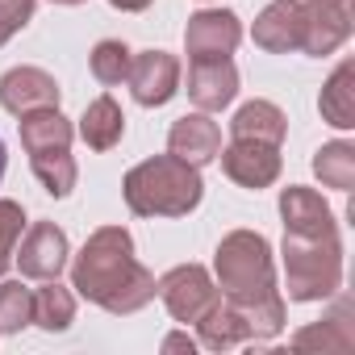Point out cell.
<instances>
[{
    "label": "cell",
    "mask_w": 355,
    "mask_h": 355,
    "mask_svg": "<svg viewBox=\"0 0 355 355\" xmlns=\"http://www.w3.org/2000/svg\"><path fill=\"white\" fill-rule=\"evenodd\" d=\"M159 297H163V305L171 309V318L175 322H201L222 297H218V288H214V280H209V272L205 268H197V263H189V268H171L163 280H159V288H155Z\"/></svg>",
    "instance_id": "cell-6"
},
{
    "label": "cell",
    "mask_w": 355,
    "mask_h": 355,
    "mask_svg": "<svg viewBox=\"0 0 355 355\" xmlns=\"http://www.w3.org/2000/svg\"><path fill=\"white\" fill-rule=\"evenodd\" d=\"M222 155V167L234 184L243 189H268L280 175V146L276 142H259V138H230Z\"/></svg>",
    "instance_id": "cell-8"
},
{
    "label": "cell",
    "mask_w": 355,
    "mask_h": 355,
    "mask_svg": "<svg viewBox=\"0 0 355 355\" xmlns=\"http://www.w3.org/2000/svg\"><path fill=\"white\" fill-rule=\"evenodd\" d=\"M17 263H21V276H30V280H59V272L67 268V234L55 222L30 226Z\"/></svg>",
    "instance_id": "cell-11"
},
{
    "label": "cell",
    "mask_w": 355,
    "mask_h": 355,
    "mask_svg": "<svg viewBox=\"0 0 355 355\" xmlns=\"http://www.w3.org/2000/svg\"><path fill=\"white\" fill-rule=\"evenodd\" d=\"M255 42H259L263 51H276V55H284V51H301V42H305L301 13L276 0V5L255 21Z\"/></svg>",
    "instance_id": "cell-15"
},
{
    "label": "cell",
    "mask_w": 355,
    "mask_h": 355,
    "mask_svg": "<svg viewBox=\"0 0 355 355\" xmlns=\"http://www.w3.org/2000/svg\"><path fill=\"white\" fill-rule=\"evenodd\" d=\"M130 51L121 46V42H101L96 51H92V76L101 80V84H121L125 76H130Z\"/></svg>",
    "instance_id": "cell-22"
},
{
    "label": "cell",
    "mask_w": 355,
    "mask_h": 355,
    "mask_svg": "<svg viewBox=\"0 0 355 355\" xmlns=\"http://www.w3.org/2000/svg\"><path fill=\"white\" fill-rule=\"evenodd\" d=\"M239 92V71L230 59H193L189 67V96L197 109L205 113H218L234 101Z\"/></svg>",
    "instance_id": "cell-13"
},
{
    "label": "cell",
    "mask_w": 355,
    "mask_h": 355,
    "mask_svg": "<svg viewBox=\"0 0 355 355\" xmlns=\"http://www.w3.org/2000/svg\"><path fill=\"white\" fill-rule=\"evenodd\" d=\"M218 150H222V130H218V121H209L205 113L180 117V121L171 125V134H167V155L184 159V163H193V167L218 159Z\"/></svg>",
    "instance_id": "cell-14"
},
{
    "label": "cell",
    "mask_w": 355,
    "mask_h": 355,
    "mask_svg": "<svg viewBox=\"0 0 355 355\" xmlns=\"http://www.w3.org/2000/svg\"><path fill=\"white\" fill-rule=\"evenodd\" d=\"M280 5L301 13V26H305L301 51L309 55L334 51L351 34V0H280Z\"/></svg>",
    "instance_id": "cell-7"
},
{
    "label": "cell",
    "mask_w": 355,
    "mask_h": 355,
    "mask_svg": "<svg viewBox=\"0 0 355 355\" xmlns=\"http://www.w3.org/2000/svg\"><path fill=\"white\" fill-rule=\"evenodd\" d=\"M121 130H125V117H121V109H117L113 96H96V101L88 105L84 121H80V134H84V142H88L92 150L117 146V142H121Z\"/></svg>",
    "instance_id": "cell-16"
},
{
    "label": "cell",
    "mask_w": 355,
    "mask_h": 355,
    "mask_svg": "<svg viewBox=\"0 0 355 355\" xmlns=\"http://www.w3.org/2000/svg\"><path fill=\"white\" fill-rule=\"evenodd\" d=\"M322 117L338 130H351L355 125V96H351V63H343L330 84L322 88Z\"/></svg>",
    "instance_id": "cell-18"
},
{
    "label": "cell",
    "mask_w": 355,
    "mask_h": 355,
    "mask_svg": "<svg viewBox=\"0 0 355 355\" xmlns=\"http://www.w3.org/2000/svg\"><path fill=\"white\" fill-rule=\"evenodd\" d=\"M125 84L134 88V101L138 105H167L180 88V63H175L167 51H142L130 59V76Z\"/></svg>",
    "instance_id": "cell-9"
},
{
    "label": "cell",
    "mask_w": 355,
    "mask_h": 355,
    "mask_svg": "<svg viewBox=\"0 0 355 355\" xmlns=\"http://www.w3.org/2000/svg\"><path fill=\"white\" fill-rule=\"evenodd\" d=\"M230 138H259V142H284V113L268 101H251L234 113L230 121Z\"/></svg>",
    "instance_id": "cell-17"
},
{
    "label": "cell",
    "mask_w": 355,
    "mask_h": 355,
    "mask_svg": "<svg viewBox=\"0 0 355 355\" xmlns=\"http://www.w3.org/2000/svg\"><path fill=\"white\" fill-rule=\"evenodd\" d=\"M239 38H243L239 17L234 13H214V9L189 17V30H184L189 59H230Z\"/></svg>",
    "instance_id": "cell-10"
},
{
    "label": "cell",
    "mask_w": 355,
    "mask_h": 355,
    "mask_svg": "<svg viewBox=\"0 0 355 355\" xmlns=\"http://www.w3.org/2000/svg\"><path fill=\"white\" fill-rule=\"evenodd\" d=\"M313 171L322 175V184H330V189L347 193V189L355 184V150H351L347 142H330V146H322V150H318Z\"/></svg>",
    "instance_id": "cell-20"
},
{
    "label": "cell",
    "mask_w": 355,
    "mask_h": 355,
    "mask_svg": "<svg viewBox=\"0 0 355 355\" xmlns=\"http://www.w3.org/2000/svg\"><path fill=\"white\" fill-rule=\"evenodd\" d=\"M26 230V214L17 201H0V276L9 272L13 263V251H17V239Z\"/></svg>",
    "instance_id": "cell-23"
},
{
    "label": "cell",
    "mask_w": 355,
    "mask_h": 355,
    "mask_svg": "<svg viewBox=\"0 0 355 355\" xmlns=\"http://www.w3.org/2000/svg\"><path fill=\"white\" fill-rule=\"evenodd\" d=\"M218 280H222V293H226L222 301L243 313V322L251 326L255 338L276 334L284 326V305H280L276 280H272V247H268L263 234L234 230L230 239H222Z\"/></svg>",
    "instance_id": "cell-3"
},
{
    "label": "cell",
    "mask_w": 355,
    "mask_h": 355,
    "mask_svg": "<svg viewBox=\"0 0 355 355\" xmlns=\"http://www.w3.org/2000/svg\"><path fill=\"white\" fill-rule=\"evenodd\" d=\"M21 146L30 150V167L46 184L51 197H67L76 189V159H71V121L59 109H34L21 117Z\"/></svg>",
    "instance_id": "cell-5"
},
{
    "label": "cell",
    "mask_w": 355,
    "mask_h": 355,
    "mask_svg": "<svg viewBox=\"0 0 355 355\" xmlns=\"http://www.w3.org/2000/svg\"><path fill=\"white\" fill-rule=\"evenodd\" d=\"M109 5H113V9H125V13H138V9L150 5V0H109Z\"/></svg>",
    "instance_id": "cell-25"
},
{
    "label": "cell",
    "mask_w": 355,
    "mask_h": 355,
    "mask_svg": "<svg viewBox=\"0 0 355 355\" xmlns=\"http://www.w3.org/2000/svg\"><path fill=\"white\" fill-rule=\"evenodd\" d=\"M0 180H5V142H0Z\"/></svg>",
    "instance_id": "cell-27"
},
{
    "label": "cell",
    "mask_w": 355,
    "mask_h": 355,
    "mask_svg": "<svg viewBox=\"0 0 355 355\" xmlns=\"http://www.w3.org/2000/svg\"><path fill=\"white\" fill-rule=\"evenodd\" d=\"M163 347H167V351H180V347H189V351H193V338H184V334H171Z\"/></svg>",
    "instance_id": "cell-26"
},
{
    "label": "cell",
    "mask_w": 355,
    "mask_h": 355,
    "mask_svg": "<svg viewBox=\"0 0 355 355\" xmlns=\"http://www.w3.org/2000/svg\"><path fill=\"white\" fill-rule=\"evenodd\" d=\"M76 318V297L67 288H59L55 280H46V288L34 293V322L46 330H67Z\"/></svg>",
    "instance_id": "cell-19"
},
{
    "label": "cell",
    "mask_w": 355,
    "mask_h": 355,
    "mask_svg": "<svg viewBox=\"0 0 355 355\" xmlns=\"http://www.w3.org/2000/svg\"><path fill=\"white\" fill-rule=\"evenodd\" d=\"M71 288H80V297H88L109 313H134L146 301H155L159 284L134 259L130 234L121 226H105L84 243L80 259L71 263Z\"/></svg>",
    "instance_id": "cell-2"
},
{
    "label": "cell",
    "mask_w": 355,
    "mask_h": 355,
    "mask_svg": "<svg viewBox=\"0 0 355 355\" xmlns=\"http://www.w3.org/2000/svg\"><path fill=\"white\" fill-rule=\"evenodd\" d=\"M34 17V0H0V46Z\"/></svg>",
    "instance_id": "cell-24"
},
{
    "label": "cell",
    "mask_w": 355,
    "mask_h": 355,
    "mask_svg": "<svg viewBox=\"0 0 355 355\" xmlns=\"http://www.w3.org/2000/svg\"><path fill=\"white\" fill-rule=\"evenodd\" d=\"M0 105L17 117H26L34 109H59V84L42 67H13L0 80Z\"/></svg>",
    "instance_id": "cell-12"
},
{
    "label": "cell",
    "mask_w": 355,
    "mask_h": 355,
    "mask_svg": "<svg viewBox=\"0 0 355 355\" xmlns=\"http://www.w3.org/2000/svg\"><path fill=\"white\" fill-rule=\"evenodd\" d=\"M59 5H80V0H59Z\"/></svg>",
    "instance_id": "cell-28"
},
{
    "label": "cell",
    "mask_w": 355,
    "mask_h": 355,
    "mask_svg": "<svg viewBox=\"0 0 355 355\" xmlns=\"http://www.w3.org/2000/svg\"><path fill=\"white\" fill-rule=\"evenodd\" d=\"M201 171L175 155H155L125 175V205L138 218H184L201 205Z\"/></svg>",
    "instance_id": "cell-4"
},
{
    "label": "cell",
    "mask_w": 355,
    "mask_h": 355,
    "mask_svg": "<svg viewBox=\"0 0 355 355\" xmlns=\"http://www.w3.org/2000/svg\"><path fill=\"white\" fill-rule=\"evenodd\" d=\"M34 322V293L17 280L0 284V330H21Z\"/></svg>",
    "instance_id": "cell-21"
},
{
    "label": "cell",
    "mask_w": 355,
    "mask_h": 355,
    "mask_svg": "<svg viewBox=\"0 0 355 355\" xmlns=\"http://www.w3.org/2000/svg\"><path fill=\"white\" fill-rule=\"evenodd\" d=\"M284 214V268H288V297L293 301H318L338 288L343 259H338V234L326 201L313 189H284L280 197Z\"/></svg>",
    "instance_id": "cell-1"
}]
</instances>
